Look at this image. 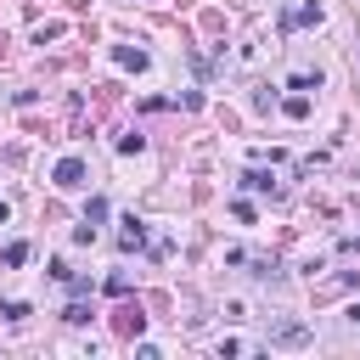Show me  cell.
I'll return each mask as SVG.
<instances>
[{
	"instance_id": "1",
	"label": "cell",
	"mask_w": 360,
	"mask_h": 360,
	"mask_svg": "<svg viewBox=\"0 0 360 360\" xmlns=\"http://www.w3.org/2000/svg\"><path fill=\"white\" fill-rule=\"evenodd\" d=\"M57 186H84V163L79 158H62L57 163Z\"/></svg>"
},
{
	"instance_id": "3",
	"label": "cell",
	"mask_w": 360,
	"mask_h": 360,
	"mask_svg": "<svg viewBox=\"0 0 360 360\" xmlns=\"http://www.w3.org/2000/svg\"><path fill=\"white\" fill-rule=\"evenodd\" d=\"M0 225H6V203H0Z\"/></svg>"
},
{
	"instance_id": "2",
	"label": "cell",
	"mask_w": 360,
	"mask_h": 360,
	"mask_svg": "<svg viewBox=\"0 0 360 360\" xmlns=\"http://www.w3.org/2000/svg\"><path fill=\"white\" fill-rule=\"evenodd\" d=\"M349 321H354V327H360V304H354V309H349Z\"/></svg>"
}]
</instances>
